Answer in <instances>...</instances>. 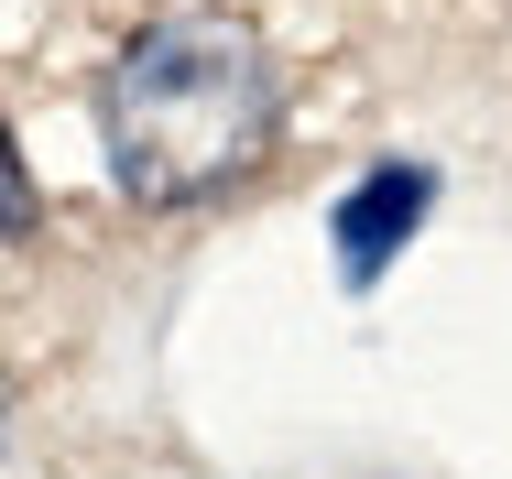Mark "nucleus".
I'll use <instances>...</instances> for the list:
<instances>
[{"label":"nucleus","mask_w":512,"mask_h":479,"mask_svg":"<svg viewBox=\"0 0 512 479\" xmlns=\"http://www.w3.org/2000/svg\"><path fill=\"white\" fill-rule=\"evenodd\" d=\"M284 66L240 11H164L99 66V153L131 207H197L273 153Z\"/></svg>","instance_id":"obj_1"},{"label":"nucleus","mask_w":512,"mask_h":479,"mask_svg":"<svg viewBox=\"0 0 512 479\" xmlns=\"http://www.w3.org/2000/svg\"><path fill=\"white\" fill-rule=\"evenodd\" d=\"M425 196L436 175H414V164H382L360 196H338V240H349V284H371L382 262H393V240H404L414 218H425Z\"/></svg>","instance_id":"obj_2"},{"label":"nucleus","mask_w":512,"mask_h":479,"mask_svg":"<svg viewBox=\"0 0 512 479\" xmlns=\"http://www.w3.org/2000/svg\"><path fill=\"white\" fill-rule=\"evenodd\" d=\"M33 175H22V153H11V120H0V240H33Z\"/></svg>","instance_id":"obj_3"}]
</instances>
